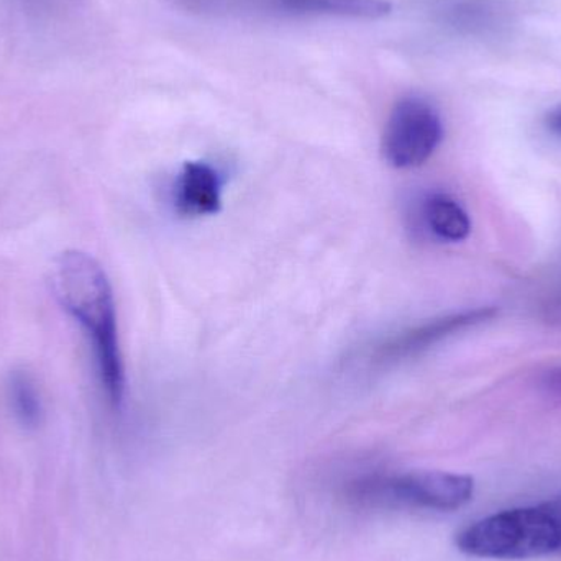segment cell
Here are the masks:
<instances>
[{
  "label": "cell",
  "instance_id": "10",
  "mask_svg": "<svg viewBox=\"0 0 561 561\" xmlns=\"http://www.w3.org/2000/svg\"><path fill=\"white\" fill-rule=\"evenodd\" d=\"M9 391L13 411L19 421L25 427H35L42 419V402H39V396L32 379L16 373L10 379Z\"/></svg>",
  "mask_w": 561,
  "mask_h": 561
},
{
  "label": "cell",
  "instance_id": "4",
  "mask_svg": "<svg viewBox=\"0 0 561 561\" xmlns=\"http://www.w3.org/2000/svg\"><path fill=\"white\" fill-rule=\"evenodd\" d=\"M206 15L262 20H379L392 12L389 0H183Z\"/></svg>",
  "mask_w": 561,
  "mask_h": 561
},
{
  "label": "cell",
  "instance_id": "5",
  "mask_svg": "<svg viewBox=\"0 0 561 561\" xmlns=\"http://www.w3.org/2000/svg\"><path fill=\"white\" fill-rule=\"evenodd\" d=\"M444 140L440 112L422 95L399 99L382 134L385 160L398 170L422 167Z\"/></svg>",
  "mask_w": 561,
  "mask_h": 561
},
{
  "label": "cell",
  "instance_id": "12",
  "mask_svg": "<svg viewBox=\"0 0 561 561\" xmlns=\"http://www.w3.org/2000/svg\"><path fill=\"white\" fill-rule=\"evenodd\" d=\"M547 125H549L553 134L560 135L561 137V105L557 107L556 111L550 112L549 117H547Z\"/></svg>",
  "mask_w": 561,
  "mask_h": 561
},
{
  "label": "cell",
  "instance_id": "6",
  "mask_svg": "<svg viewBox=\"0 0 561 561\" xmlns=\"http://www.w3.org/2000/svg\"><path fill=\"white\" fill-rule=\"evenodd\" d=\"M496 312L494 307H478V309L461 310V312L438 317V319L422 323V325L394 336L388 345L382 346L379 356L386 363L411 358V356L432 348L448 336L457 335L463 330L488 322L496 316Z\"/></svg>",
  "mask_w": 561,
  "mask_h": 561
},
{
  "label": "cell",
  "instance_id": "11",
  "mask_svg": "<svg viewBox=\"0 0 561 561\" xmlns=\"http://www.w3.org/2000/svg\"><path fill=\"white\" fill-rule=\"evenodd\" d=\"M542 389L550 399L561 402V366L552 368L543 375Z\"/></svg>",
  "mask_w": 561,
  "mask_h": 561
},
{
  "label": "cell",
  "instance_id": "3",
  "mask_svg": "<svg viewBox=\"0 0 561 561\" xmlns=\"http://www.w3.org/2000/svg\"><path fill=\"white\" fill-rule=\"evenodd\" d=\"M474 493L473 478L445 471H409L378 473L356 478L346 496L355 506L366 510H460Z\"/></svg>",
  "mask_w": 561,
  "mask_h": 561
},
{
  "label": "cell",
  "instance_id": "2",
  "mask_svg": "<svg viewBox=\"0 0 561 561\" xmlns=\"http://www.w3.org/2000/svg\"><path fill=\"white\" fill-rule=\"evenodd\" d=\"M460 552L477 559L529 560L561 553V501L503 511L461 530Z\"/></svg>",
  "mask_w": 561,
  "mask_h": 561
},
{
  "label": "cell",
  "instance_id": "9",
  "mask_svg": "<svg viewBox=\"0 0 561 561\" xmlns=\"http://www.w3.org/2000/svg\"><path fill=\"white\" fill-rule=\"evenodd\" d=\"M425 226L444 242H463L471 232V220L465 207L454 197L434 193L422 206Z\"/></svg>",
  "mask_w": 561,
  "mask_h": 561
},
{
  "label": "cell",
  "instance_id": "8",
  "mask_svg": "<svg viewBox=\"0 0 561 561\" xmlns=\"http://www.w3.org/2000/svg\"><path fill=\"white\" fill-rule=\"evenodd\" d=\"M431 10L438 23L463 35H490L506 22L497 0H434Z\"/></svg>",
  "mask_w": 561,
  "mask_h": 561
},
{
  "label": "cell",
  "instance_id": "1",
  "mask_svg": "<svg viewBox=\"0 0 561 561\" xmlns=\"http://www.w3.org/2000/svg\"><path fill=\"white\" fill-rule=\"evenodd\" d=\"M53 296L85 330L112 408L124 402L125 373L118 345L114 293L104 268L88 253L65 252L53 263Z\"/></svg>",
  "mask_w": 561,
  "mask_h": 561
},
{
  "label": "cell",
  "instance_id": "7",
  "mask_svg": "<svg viewBox=\"0 0 561 561\" xmlns=\"http://www.w3.org/2000/svg\"><path fill=\"white\" fill-rule=\"evenodd\" d=\"M174 210L184 219L214 216L222 206V180L213 164L187 161L173 190Z\"/></svg>",
  "mask_w": 561,
  "mask_h": 561
}]
</instances>
